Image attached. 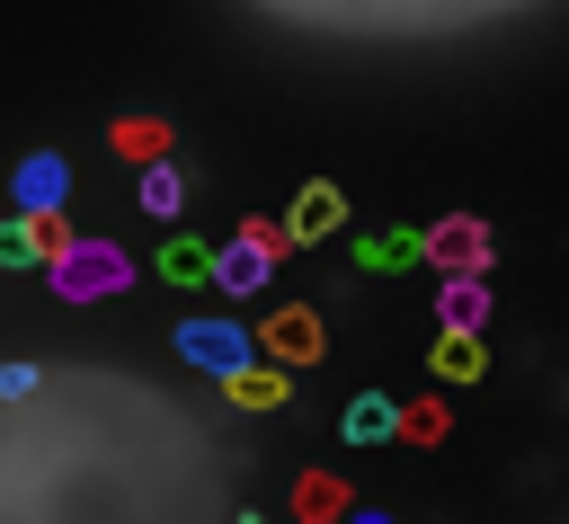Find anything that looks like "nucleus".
<instances>
[{"mask_svg": "<svg viewBox=\"0 0 569 524\" xmlns=\"http://www.w3.org/2000/svg\"><path fill=\"white\" fill-rule=\"evenodd\" d=\"M258 346H267L276 364H311L329 337H320V311H276V320L258 329Z\"/></svg>", "mask_w": 569, "mask_h": 524, "instance_id": "obj_6", "label": "nucleus"}, {"mask_svg": "<svg viewBox=\"0 0 569 524\" xmlns=\"http://www.w3.org/2000/svg\"><path fill=\"white\" fill-rule=\"evenodd\" d=\"M338 222H347V195H338L329 178H311V187L293 195V213H284V240H329Z\"/></svg>", "mask_w": 569, "mask_h": 524, "instance_id": "obj_5", "label": "nucleus"}, {"mask_svg": "<svg viewBox=\"0 0 569 524\" xmlns=\"http://www.w3.org/2000/svg\"><path fill=\"white\" fill-rule=\"evenodd\" d=\"M293 515H302V524H338V515H347V488H338L329 471H302V488H293Z\"/></svg>", "mask_w": 569, "mask_h": 524, "instance_id": "obj_13", "label": "nucleus"}, {"mask_svg": "<svg viewBox=\"0 0 569 524\" xmlns=\"http://www.w3.org/2000/svg\"><path fill=\"white\" fill-rule=\"evenodd\" d=\"M249 346H258V337H249V329H231V320H187V329H178V355H187V364H204V373H240V364H249Z\"/></svg>", "mask_w": 569, "mask_h": 524, "instance_id": "obj_3", "label": "nucleus"}, {"mask_svg": "<svg viewBox=\"0 0 569 524\" xmlns=\"http://www.w3.org/2000/svg\"><path fill=\"white\" fill-rule=\"evenodd\" d=\"M160 275H169V284H204V275H213V249H204V240H169V249H160Z\"/></svg>", "mask_w": 569, "mask_h": 524, "instance_id": "obj_15", "label": "nucleus"}, {"mask_svg": "<svg viewBox=\"0 0 569 524\" xmlns=\"http://www.w3.org/2000/svg\"><path fill=\"white\" fill-rule=\"evenodd\" d=\"M178 195H187V187H178V169H160V160H151V169H142V204H151V213H178Z\"/></svg>", "mask_w": 569, "mask_h": 524, "instance_id": "obj_18", "label": "nucleus"}, {"mask_svg": "<svg viewBox=\"0 0 569 524\" xmlns=\"http://www.w3.org/2000/svg\"><path fill=\"white\" fill-rule=\"evenodd\" d=\"M338 435H347V444H382V435H400V400L356 391V400H347V417H338Z\"/></svg>", "mask_w": 569, "mask_h": 524, "instance_id": "obj_9", "label": "nucleus"}, {"mask_svg": "<svg viewBox=\"0 0 569 524\" xmlns=\"http://www.w3.org/2000/svg\"><path fill=\"white\" fill-rule=\"evenodd\" d=\"M116 151H124V160H142V169H151V160H160V151H169V124H160V115H124V124H116Z\"/></svg>", "mask_w": 569, "mask_h": 524, "instance_id": "obj_14", "label": "nucleus"}, {"mask_svg": "<svg viewBox=\"0 0 569 524\" xmlns=\"http://www.w3.org/2000/svg\"><path fill=\"white\" fill-rule=\"evenodd\" d=\"M222 391H231V409H276L284 400V364H240V373H222Z\"/></svg>", "mask_w": 569, "mask_h": 524, "instance_id": "obj_12", "label": "nucleus"}, {"mask_svg": "<svg viewBox=\"0 0 569 524\" xmlns=\"http://www.w3.org/2000/svg\"><path fill=\"white\" fill-rule=\"evenodd\" d=\"M418 258H427V231H373V240H356V266H373V275L418 266Z\"/></svg>", "mask_w": 569, "mask_h": 524, "instance_id": "obj_10", "label": "nucleus"}, {"mask_svg": "<svg viewBox=\"0 0 569 524\" xmlns=\"http://www.w3.org/2000/svg\"><path fill=\"white\" fill-rule=\"evenodd\" d=\"M36 382H44L36 364H0V409H9V400H36Z\"/></svg>", "mask_w": 569, "mask_h": 524, "instance_id": "obj_19", "label": "nucleus"}, {"mask_svg": "<svg viewBox=\"0 0 569 524\" xmlns=\"http://www.w3.org/2000/svg\"><path fill=\"white\" fill-rule=\"evenodd\" d=\"M436 373H445V382H480V373H489L480 329H445V337H436Z\"/></svg>", "mask_w": 569, "mask_h": 524, "instance_id": "obj_11", "label": "nucleus"}, {"mask_svg": "<svg viewBox=\"0 0 569 524\" xmlns=\"http://www.w3.org/2000/svg\"><path fill=\"white\" fill-rule=\"evenodd\" d=\"M231 524H267V515H231Z\"/></svg>", "mask_w": 569, "mask_h": 524, "instance_id": "obj_21", "label": "nucleus"}, {"mask_svg": "<svg viewBox=\"0 0 569 524\" xmlns=\"http://www.w3.org/2000/svg\"><path fill=\"white\" fill-rule=\"evenodd\" d=\"M347 524H391V515H347Z\"/></svg>", "mask_w": 569, "mask_h": 524, "instance_id": "obj_20", "label": "nucleus"}, {"mask_svg": "<svg viewBox=\"0 0 569 524\" xmlns=\"http://www.w3.org/2000/svg\"><path fill=\"white\" fill-rule=\"evenodd\" d=\"M427 258H436V266H453V275H480L489 231H480V222H445V231H427Z\"/></svg>", "mask_w": 569, "mask_h": 524, "instance_id": "obj_8", "label": "nucleus"}, {"mask_svg": "<svg viewBox=\"0 0 569 524\" xmlns=\"http://www.w3.org/2000/svg\"><path fill=\"white\" fill-rule=\"evenodd\" d=\"M276 240H284V231H267V222H258V231H240V240L213 258V284H231V293L267 284V258H276Z\"/></svg>", "mask_w": 569, "mask_h": 524, "instance_id": "obj_4", "label": "nucleus"}, {"mask_svg": "<svg viewBox=\"0 0 569 524\" xmlns=\"http://www.w3.org/2000/svg\"><path fill=\"white\" fill-rule=\"evenodd\" d=\"M445 426H453V417H445V400H418V409H400V435H409V444H436Z\"/></svg>", "mask_w": 569, "mask_h": 524, "instance_id": "obj_17", "label": "nucleus"}, {"mask_svg": "<svg viewBox=\"0 0 569 524\" xmlns=\"http://www.w3.org/2000/svg\"><path fill=\"white\" fill-rule=\"evenodd\" d=\"M133 266H124V249L116 240H71L62 258H53V293L62 302H98V293H116Z\"/></svg>", "mask_w": 569, "mask_h": 524, "instance_id": "obj_2", "label": "nucleus"}, {"mask_svg": "<svg viewBox=\"0 0 569 524\" xmlns=\"http://www.w3.org/2000/svg\"><path fill=\"white\" fill-rule=\"evenodd\" d=\"M62 187H71L62 151H36V160L18 169V213H62Z\"/></svg>", "mask_w": 569, "mask_h": 524, "instance_id": "obj_7", "label": "nucleus"}, {"mask_svg": "<svg viewBox=\"0 0 569 524\" xmlns=\"http://www.w3.org/2000/svg\"><path fill=\"white\" fill-rule=\"evenodd\" d=\"M480 311H489L480 275H453V284H445V329H480Z\"/></svg>", "mask_w": 569, "mask_h": 524, "instance_id": "obj_16", "label": "nucleus"}, {"mask_svg": "<svg viewBox=\"0 0 569 524\" xmlns=\"http://www.w3.org/2000/svg\"><path fill=\"white\" fill-rule=\"evenodd\" d=\"M284 27H320V36H453V27H489L516 18L533 0H249Z\"/></svg>", "mask_w": 569, "mask_h": 524, "instance_id": "obj_1", "label": "nucleus"}]
</instances>
